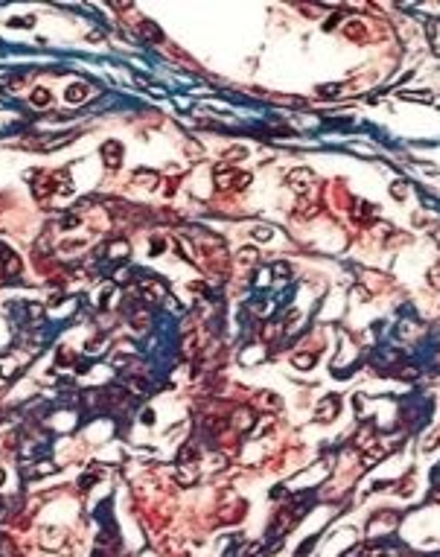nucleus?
<instances>
[{"mask_svg":"<svg viewBox=\"0 0 440 557\" xmlns=\"http://www.w3.org/2000/svg\"><path fill=\"white\" fill-rule=\"evenodd\" d=\"M88 94H90V88H88V85H82V82H76V85H70V88H68V100H70V102L88 100Z\"/></svg>","mask_w":440,"mask_h":557,"instance_id":"5","label":"nucleus"},{"mask_svg":"<svg viewBox=\"0 0 440 557\" xmlns=\"http://www.w3.org/2000/svg\"><path fill=\"white\" fill-rule=\"evenodd\" d=\"M102 155L108 158V167H120V158H122V146H120V143H114V140H108V143L102 146Z\"/></svg>","mask_w":440,"mask_h":557,"instance_id":"3","label":"nucleus"},{"mask_svg":"<svg viewBox=\"0 0 440 557\" xmlns=\"http://www.w3.org/2000/svg\"><path fill=\"white\" fill-rule=\"evenodd\" d=\"M216 184H219V190H242V187L251 184V175L224 167V169H216Z\"/></svg>","mask_w":440,"mask_h":557,"instance_id":"1","label":"nucleus"},{"mask_svg":"<svg viewBox=\"0 0 440 557\" xmlns=\"http://www.w3.org/2000/svg\"><path fill=\"white\" fill-rule=\"evenodd\" d=\"M0 484H3V473H0Z\"/></svg>","mask_w":440,"mask_h":557,"instance_id":"10","label":"nucleus"},{"mask_svg":"<svg viewBox=\"0 0 440 557\" xmlns=\"http://www.w3.org/2000/svg\"><path fill=\"white\" fill-rule=\"evenodd\" d=\"M32 102H38V105H44V102H50V94H47L44 88H38V94H32Z\"/></svg>","mask_w":440,"mask_h":557,"instance_id":"7","label":"nucleus"},{"mask_svg":"<svg viewBox=\"0 0 440 557\" xmlns=\"http://www.w3.org/2000/svg\"><path fill=\"white\" fill-rule=\"evenodd\" d=\"M288 181H292V187H294L298 193H306V190H309V184L315 181V175H312L309 169H294V172L288 175Z\"/></svg>","mask_w":440,"mask_h":557,"instance_id":"2","label":"nucleus"},{"mask_svg":"<svg viewBox=\"0 0 440 557\" xmlns=\"http://www.w3.org/2000/svg\"><path fill=\"white\" fill-rule=\"evenodd\" d=\"M438 499H440V490H438Z\"/></svg>","mask_w":440,"mask_h":557,"instance_id":"11","label":"nucleus"},{"mask_svg":"<svg viewBox=\"0 0 440 557\" xmlns=\"http://www.w3.org/2000/svg\"><path fill=\"white\" fill-rule=\"evenodd\" d=\"M254 239H271V228H266V225L254 228Z\"/></svg>","mask_w":440,"mask_h":557,"instance_id":"6","label":"nucleus"},{"mask_svg":"<svg viewBox=\"0 0 440 557\" xmlns=\"http://www.w3.org/2000/svg\"><path fill=\"white\" fill-rule=\"evenodd\" d=\"M428 280H432V286H434V289H440V266L428 274Z\"/></svg>","mask_w":440,"mask_h":557,"instance_id":"9","label":"nucleus"},{"mask_svg":"<svg viewBox=\"0 0 440 557\" xmlns=\"http://www.w3.org/2000/svg\"><path fill=\"white\" fill-rule=\"evenodd\" d=\"M338 408V397H326L321 405H318V417L321 420H332V411Z\"/></svg>","mask_w":440,"mask_h":557,"instance_id":"4","label":"nucleus"},{"mask_svg":"<svg viewBox=\"0 0 440 557\" xmlns=\"http://www.w3.org/2000/svg\"><path fill=\"white\" fill-rule=\"evenodd\" d=\"M312 362H315V356H298V359H294V365H298V368H309Z\"/></svg>","mask_w":440,"mask_h":557,"instance_id":"8","label":"nucleus"}]
</instances>
